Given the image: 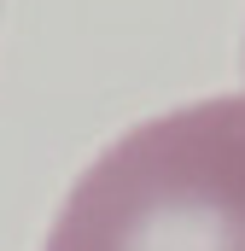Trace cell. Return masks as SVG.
<instances>
[{
  "label": "cell",
  "instance_id": "1",
  "mask_svg": "<svg viewBox=\"0 0 245 251\" xmlns=\"http://www.w3.org/2000/svg\"><path fill=\"white\" fill-rule=\"evenodd\" d=\"M47 251H245V94L111 140L70 187Z\"/></svg>",
  "mask_w": 245,
  "mask_h": 251
}]
</instances>
